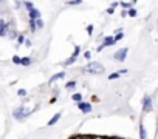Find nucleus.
<instances>
[{
	"mask_svg": "<svg viewBox=\"0 0 158 139\" xmlns=\"http://www.w3.org/2000/svg\"><path fill=\"white\" fill-rule=\"evenodd\" d=\"M82 73H87V74H102L104 73V65L101 62H89L82 68Z\"/></svg>",
	"mask_w": 158,
	"mask_h": 139,
	"instance_id": "obj_1",
	"label": "nucleus"
},
{
	"mask_svg": "<svg viewBox=\"0 0 158 139\" xmlns=\"http://www.w3.org/2000/svg\"><path fill=\"white\" fill-rule=\"evenodd\" d=\"M33 111H34V110H28L27 105H19L17 108L13 110V116H14L16 119H25V117H28Z\"/></svg>",
	"mask_w": 158,
	"mask_h": 139,
	"instance_id": "obj_2",
	"label": "nucleus"
},
{
	"mask_svg": "<svg viewBox=\"0 0 158 139\" xmlns=\"http://www.w3.org/2000/svg\"><path fill=\"white\" fill-rule=\"evenodd\" d=\"M153 101H152V96H149V94H146L144 97H143V113H149V111H152V108H153Z\"/></svg>",
	"mask_w": 158,
	"mask_h": 139,
	"instance_id": "obj_3",
	"label": "nucleus"
},
{
	"mask_svg": "<svg viewBox=\"0 0 158 139\" xmlns=\"http://www.w3.org/2000/svg\"><path fill=\"white\" fill-rule=\"evenodd\" d=\"M79 54H81V46H77V45H76V46H74L73 54H71V56L64 62V65H67V66H68V65H73V63L76 62V59H77V56H79Z\"/></svg>",
	"mask_w": 158,
	"mask_h": 139,
	"instance_id": "obj_4",
	"label": "nucleus"
},
{
	"mask_svg": "<svg viewBox=\"0 0 158 139\" xmlns=\"http://www.w3.org/2000/svg\"><path fill=\"white\" fill-rule=\"evenodd\" d=\"M127 53H129L127 48H119V50L113 54V59H115L116 62H124L126 57H127Z\"/></svg>",
	"mask_w": 158,
	"mask_h": 139,
	"instance_id": "obj_5",
	"label": "nucleus"
},
{
	"mask_svg": "<svg viewBox=\"0 0 158 139\" xmlns=\"http://www.w3.org/2000/svg\"><path fill=\"white\" fill-rule=\"evenodd\" d=\"M77 108L81 110L82 113H90L92 110H93V107H92V104L90 102H84V101H81V102H77Z\"/></svg>",
	"mask_w": 158,
	"mask_h": 139,
	"instance_id": "obj_6",
	"label": "nucleus"
},
{
	"mask_svg": "<svg viewBox=\"0 0 158 139\" xmlns=\"http://www.w3.org/2000/svg\"><path fill=\"white\" fill-rule=\"evenodd\" d=\"M8 33H10V25L0 19V37H8Z\"/></svg>",
	"mask_w": 158,
	"mask_h": 139,
	"instance_id": "obj_7",
	"label": "nucleus"
},
{
	"mask_svg": "<svg viewBox=\"0 0 158 139\" xmlns=\"http://www.w3.org/2000/svg\"><path fill=\"white\" fill-rule=\"evenodd\" d=\"M116 43V40H115V36H107V37H104V40H102V48H107V46H112V45H115Z\"/></svg>",
	"mask_w": 158,
	"mask_h": 139,
	"instance_id": "obj_8",
	"label": "nucleus"
},
{
	"mask_svg": "<svg viewBox=\"0 0 158 139\" xmlns=\"http://www.w3.org/2000/svg\"><path fill=\"white\" fill-rule=\"evenodd\" d=\"M65 77V71H59V73H56V74H53L51 77H50V84H54V82H57V81H62Z\"/></svg>",
	"mask_w": 158,
	"mask_h": 139,
	"instance_id": "obj_9",
	"label": "nucleus"
},
{
	"mask_svg": "<svg viewBox=\"0 0 158 139\" xmlns=\"http://www.w3.org/2000/svg\"><path fill=\"white\" fill-rule=\"evenodd\" d=\"M28 14H30V19H39L40 17V11L36 6H33L31 10H28Z\"/></svg>",
	"mask_w": 158,
	"mask_h": 139,
	"instance_id": "obj_10",
	"label": "nucleus"
},
{
	"mask_svg": "<svg viewBox=\"0 0 158 139\" xmlns=\"http://www.w3.org/2000/svg\"><path fill=\"white\" fill-rule=\"evenodd\" d=\"M60 117H62V113H56V114L48 121V125H50V127H53L54 124H57V122H59V119H60Z\"/></svg>",
	"mask_w": 158,
	"mask_h": 139,
	"instance_id": "obj_11",
	"label": "nucleus"
},
{
	"mask_svg": "<svg viewBox=\"0 0 158 139\" xmlns=\"http://www.w3.org/2000/svg\"><path fill=\"white\" fill-rule=\"evenodd\" d=\"M123 37H124L123 28H118V30L115 31V40H116V42H119V40H123Z\"/></svg>",
	"mask_w": 158,
	"mask_h": 139,
	"instance_id": "obj_12",
	"label": "nucleus"
},
{
	"mask_svg": "<svg viewBox=\"0 0 158 139\" xmlns=\"http://www.w3.org/2000/svg\"><path fill=\"white\" fill-rule=\"evenodd\" d=\"M139 137L141 139H146L147 137V133H146V127L143 122H139Z\"/></svg>",
	"mask_w": 158,
	"mask_h": 139,
	"instance_id": "obj_13",
	"label": "nucleus"
},
{
	"mask_svg": "<svg viewBox=\"0 0 158 139\" xmlns=\"http://www.w3.org/2000/svg\"><path fill=\"white\" fill-rule=\"evenodd\" d=\"M133 5H135L133 2H124V0H123V2L119 3V6H121L123 10H130V8H132Z\"/></svg>",
	"mask_w": 158,
	"mask_h": 139,
	"instance_id": "obj_14",
	"label": "nucleus"
},
{
	"mask_svg": "<svg viewBox=\"0 0 158 139\" xmlns=\"http://www.w3.org/2000/svg\"><path fill=\"white\" fill-rule=\"evenodd\" d=\"M65 88L70 90V91L74 90V88H76V81H70V82H67V84H65Z\"/></svg>",
	"mask_w": 158,
	"mask_h": 139,
	"instance_id": "obj_15",
	"label": "nucleus"
},
{
	"mask_svg": "<svg viewBox=\"0 0 158 139\" xmlns=\"http://www.w3.org/2000/svg\"><path fill=\"white\" fill-rule=\"evenodd\" d=\"M71 99H73L74 102H81V101H82V94H81V93H74V94H71Z\"/></svg>",
	"mask_w": 158,
	"mask_h": 139,
	"instance_id": "obj_16",
	"label": "nucleus"
},
{
	"mask_svg": "<svg viewBox=\"0 0 158 139\" xmlns=\"http://www.w3.org/2000/svg\"><path fill=\"white\" fill-rule=\"evenodd\" d=\"M82 3V0H68L67 5L68 6H76V5H81Z\"/></svg>",
	"mask_w": 158,
	"mask_h": 139,
	"instance_id": "obj_17",
	"label": "nucleus"
},
{
	"mask_svg": "<svg viewBox=\"0 0 158 139\" xmlns=\"http://www.w3.org/2000/svg\"><path fill=\"white\" fill-rule=\"evenodd\" d=\"M136 14H138V13H136V10H135L133 6H132L130 10H127V16H129V17H136Z\"/></svg>",
	"mask_w": 158,
	"mask_h": 139,
	"instance_id": "obj_18",
	"label": "nucleus"
},
{
	"mask_svg": "<svg viewBox=\"0 0 158 139\" xmlns=\"http://www.w3.org/2000/svg\"><path fill=\"white\" fill-rule=\"evenodd\" d=\"M36 26H37V30H42L44 28V20L39 17V19H36Z\"/></svg>",
	"mask_w": 158,
	"mask_h": 139,
	"instance_id": "obj_19",
	"label": "nucleus"
},
{
	"mask_svg": "<svg viewBox=\"0 0 158 139\" xmlns=\"http://www.w3.org/2000/svg\"><path fill=\"white\" fill-rule=\"evenodd\" d=\"M20 65H23V66H28V65H31V59H30V57H23Z\"/></svg>",
	"mask_w": 158,
	"mask_h": 139,
	"instance_id": "obj_20",
	"label": "nucleus"
},
{
	"mask_svg": "<svg viewBox=\"0 0 158 139\" xmlns=\"http://www.w3.org/2000/svg\"><path fill=\"white\" fill-rule=\"evenodd\" d=\"M25 40H27V39H25V36H23V34H19V36H17V45H22Z\"/></svg>",
	"mask_w": 158,
	"mask_h": 139,
	"instance_id": "obj_21",
	"label": "nucleus"
},
{
	"mask_svg": "<svg viewBox=\"0 0 158 139\" xmlns=\"http://www.w3.org/2000/svg\"><path fill=\"white\" fill-rule=\"evenodd\" d=\"M119 76H121V73H119V71H118V73H112V74L109 76V81H115V79H118Z\"/></svg>",
	"mask_w": 158,
	"mask_h": 139,
	"instance_id": "obj_22",
	"label": "nucleus"
},
{
	"mask_svg": "<svg viewBox=\"0 0 158 139\" xmlns=\"http://www.w3.org/2000/svg\"><path fill=\"white\" fill-rule=\"evenodd\" d=\"M17 94H19L20 97H25V96H27V90H25V88H20V90L17 91Z\"/></svg>",
	"mask_w": 158,
	"mask_h": 139,
	"instance_id": "obj_23",
	"label": "nucleus"
},
{
	"mask_svg": "<svg viewBox=\"0 0 158 139\" xmlns=\"http://www.w3.org/2000/svg\"><path fill=\"white\" fill-rule=\"evenodd\" d=\"M85 30H87V34H89V36H92V34H93V25H87V28H85Z\"/></svg>",
	"mask_w": 158,
	"mask_h": 139,
	"instance_id": "obj_24",
	"label": "nucleus"
},
{
	"mask_svg": "<svg viewBox=\"0 0 158 139\" xmlns=\"http://www.w3.org/2000/svg\"><path fill=\"white\" fill-rule=\"evenodd\" d=\"M13 62H14L16 65H19V63H22V59H20L19 56H14V57H13Z\"/></svg>",
	"mask_w": 158,
	"mask_h": 139,
	"instance_id": "obj_25",
	"label": "nucleus"
},
{
	"mask_svg": "<svg viewBox=\"0 0 158 139\" xmlns=\"http://www.w3.org/2000/svg\"><path fill=\"white\" fill-rule=\"evenodd\" d=\"M82 56H84V57H85V59L89 60V59L92 57V53H90V51H84V54H82Z\"/></svg>",
	"mask_w": 158,
	"mask_h": 139,
	"instance_id": "obj_26",
	"label": "nucleus"
},
{
	"mask_svg": "<svg viewBox=\"0 0 158 139\" xmlns=\"http://www.w3.org/2000/svg\"><path fill=\"white\" fill-rule=\"evenodd\" d=\"M113 13H115V8H113V6L107 8V14H113Z\"/></svg>",
	"mask_w": 158,
	"mask_h": 139,
	"instance_id": "obj_27",
	"label": "nucleus"
},
{
	"mask_svg": "<svg viewBox=\"0 0 158 139\" xmlns=\"http://www.w3.org/2000/svg\"><path fill=\"white\" fill-rule=\"evenodd\" d=\"M25 45H27V46L30 48V46H31L33 43H31V40H30V39H27V40H25Z\"/></svg>",
	"mask_w": 158,
	"mask_h": 139,
	"instance_id": "obj_28",
	"label": "nucleus"
},
{
	"mask_svg": "<svg viewBox=\"0 0 158 139\" xmlns=\"http://www.w3.org/2000/svg\"><path fill=\"white\" fill-rule=\"evenodd\" d=\"M132 2H133V3H136V2H138V0H132Z\"/></svg>",
	"mask_w": 158,
	"mask_h": 139,
	"instance_id": "obj_29",
	"label": "nucleus"
},
{
	"mask_svg": "<svg viewBox=\"0 0 158 139\" xmlns=\"http://www.w3.org/2000/svg\"><path fill=\"white\" fill-rule=\"evenodd\" d=\"M2 2H3V0H0V3H2Z\"/></svg>",
	"mask_w": 158,
	"mask_h": 139,
	"instance_id": "obj_30",
	"label": "nucleus"
}]
</instances>
